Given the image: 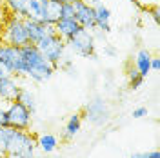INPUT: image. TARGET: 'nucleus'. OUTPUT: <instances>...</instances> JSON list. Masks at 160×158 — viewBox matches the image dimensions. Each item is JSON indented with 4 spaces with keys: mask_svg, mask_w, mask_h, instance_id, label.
Returning a JSON list of instances; mask_svg holds the SVG:
<instances>
[{
    "mask_svg": "<svg viewBox=\"0 0 160 158\" xmlns=\"http://www.w3.org/2000/svg\"><path fill=\"white\" fill-rule=\"evenodd\" d=\"M22 55V77L33 80L37 84H44L51 80V77L57 73V67L46 58L35 44H26L20 47Z\"/></svg>",
    "mask_w": 160,
    "mask_h": 158,
    "instance_id": "nucleus-1",
    "label": "nucleus"
},
{
    "mask_svg": "<svg viewBox=\"0 0 160 158\" xmlns=\"http://www.w3.org/2000/svg\"><path fill=\"white\" fill-rule=\"evenodd\" d=\"M6 158H35L37 156V136L31 131L8 129Z\"/></svg>",
    "mask_w": 160,
    "mask_h": 158,
    "instance_id": "nucleus-2",
    "label": "nucleus"
},
{
    "mask_svg": "<svg viewBox=\"0 0 160 158\" xmlns=\"http://www.w3.org/2000/svg\"><path fill=\"white\" fill-rule=\"evenodd\" d=\"M0 42L9 44V46H17V47H22V46L29 44L28 31H26V24H24V17L11 15L9 13L6 18L2 20Z\"/></svg>",
    "mask_w": 160,
    "mask_h": 158,
    "instance_id": "nucleus-3",
    "label": "nucleus"
},
{
    "mask_svg": "<svg viewBox=\"0 0 160 158\" xmlns=\"http://www.w3.org/2000/svg\"><path fill=\"white\" fill-rule=\"evenodd\" d=\"M24 18L42 24H55L60 18V2L57 0H28Z\"/></svg>",
    "mask_w": 160,
    "mask_h": 158,
    "instance_id": "nucleus-4",
    "label": "nucleus"
},
{
    "mask_svg": "<svg viewBox=\"0 0 160 158\" xmlns=\"http://www.w3.org/2000/svg\"><path fill=\"white\" fill-rule=\"evenodd\" d=\"M68 49H71L75 55L82 58H95L97 57V44H95V35L93 31L80 27L69 40H66Z\"/></svg>",
    "mask_w": 160,
    "mask_h": 158,
    "instance_id": "nucleus-5",
    "label": "nucleus"
},
{
    "mask_svg": "<svg viewBox=\"0 0 160 158\" xmlns=\"http://www.w3.org/2000/svg\"><path fill=\"white\" fill-rule=\"evenodd\" d=\"M35 46L38 47L40 53L49 60L51 64L57 67V71H58V64L66 58V51H68L66 40H62L57 33H53V35L44 37V38L40 40V42H37Z\"/></svg>",
    "mask_w": 160,
    "mask_h": 158,
    "instance_id": "nucleus-6",
    "label": "nucleus"
},
{
    "mask_svg": "<svg viewBox=\"0 0 160 158\" xmlns=\"http://www.w3.org/2000/svg\"><path fill=\"white\" fill-rule=\"evenodd\" d=\"M6 120H8V127L18 129V131H29L33 126V113L24 104L13 100L6 106Z\"/></svg>",
    "mask_w": 160,
    "mask_h": 158,
    "instance_id": "nucleus-7",
    "label": "nucleus"
},
{
    "mask_svg": "<svg viewBox=\"0 0 160 158\" xmlns=\"http://www.w3.org/2000/svg\"><path fill=\"white\" fill-rule=\"evenodd\" d=\"M0 64L4 66V69L9 75L15 77H22V55H20V47L17 46H9L0 42Z\"/></svg>",
    "mask_w": 160,
    "mask_h": 158,
    "instance_id": "nucleus-8",
    "label": "nucleus"
},
{
    "mask_svg": "<svg viewBox=\"0 0 160 158\" xmlns=\"http://www.w3.org/2000/svg\"><path fill=\"white\" fill-rule=\"evenodd\" d=\"M73 7H75L73 18L78 22L80 27H86V29H89V31L95 29V7L93 6H88L82 0L73 2Z\"/></svg>",
    "mask_w": 160,
    "mask_h": 158,
    "instance_id": "nucleus-9",
    "label": "nucleus"
},
{
    "mask_svg": "<svg viewBox=\"0 0 160 158\" xmlns=\"http://www.w3.org/2000/svg\"><path fill=\"white\" fill-rule=\"evenodd\" d=\"M24 24H26V31H28L29 44H37V42H40L44 37L55 33V26H53V24H42V22L29 20V18H24Z\"/></svg>",
    "mask_w": 160,
    "mask_h": 158,
    "instance_id": "nucleus-10",
    "label": "nucleus"
},
{
    "mask_svg": "<svg viewBox=\"0 0 160 158\" xmlns=\"http://www.w3.org/2000/svg\"><path fill=\"white\" fill-rule=\"evenodd\" d=\"M20 87L22 86L18 82V77H15V75L0 77V102L9 104L13 100H17V95H18Z\"/></svg>",
    "mask_w": 160,
    "mask_h": 158,
    "instance_id": "nucleus-11",
    "label": "nucleus"
},
{
    "mask_svg": "<svg viewBox=\"0 0 160 158\" xmlns=\"http://www.w3.org/2000/svg\"><path fill=\"white\" fill-rule=\"evenodd\" d=\"M53 26H55V33H57L62 40H69L71 37L80 29L78 22L75 18H64V17H60Z\"/></svg>",
    "mask_w": 160,
    "mask_h": 158,
    "instance_id": "nucleus-12",
    "label": "nucleus"
},
{
    "mask_svg": "<svg viewBox=\"0 0 160 158\" xmlns=\"http://www.w3.org/2000/svg\"><path fill=\"white\" fill-rule=\"evenodd\" d=\"M95 29L102 31V33L111 31V9L104 4L95 6Z\"/></svg>",
    "mask_w": 160,
    "mask_h": 158,
    "instance_id": "nucleus-13",
    "label": "nucleus"
},
{
    "mask_svg": "<svg viewBox=\"0 0 160 158\" xmlns=\"http://www.w3.org/2000/svg\"><path fill=\"white\" fill-rule=\"evenodd\" d=\"M86 118L91 120L93 124H100L108 118V113H106V104L102 100H97V102H89L86 106Z\"/></svg>",
    "mask_w": 160,
    "mask_h": 158,
    "instance_id": "nucleus-14",
    "label": "nucleus"
},
{
    "mask_svg": "<svg viewBox=\"0 0 160 158\" xmlns=\"http://www.w3.org/2000/svg\"><path fill=\"white\" fill-rule=\"evenodd\" d=\"M60 146V140L57 135H53V133H42L37 136V149H40L42 153H46V155H49L53 151H57Z\"/></svg>",
    "mask_w": 160,
    "mask_h": 158,
    "instance_id": "nucleus-15",
    "label": "nucleus"
},
{
    "mask_svg": "<svg viewBox=\"0 0 160 158\" xmlns=\"http://www.w3.org/2000/svg\"><path fill=\"white\" fill-rule=\"evenodd\" d=\"M80 129H82V115H80V113H73L69 118H68L66 126H64L62 138L64 140H73L80 133Z\"/></svg>",
    "mask_w": 160,
    "mask_h": 158,
    "instance_id": "nucleus-16",
    "label": "nucleus"
},
{
    "mask_svg": "<svg viewBox=\"0 0 160 158\" xmlns=\"http://www.w3.org/2000/svg\"><path fill=\"white\" fill-rule=\"evenodd\" d=\"M151 57H153V55H151L148 49H140L138 53L135 55V62H133V66L137 67V71H138L144 78L151 73Z\"/></svg>",
    "mask_w": 160,
    "mask_h": 158,
    "instance_id": "nucleus-17",
    "label": "nucleus"
},
{
    "mask_svg": "<svg viewBox=\"0 0 160 158\" xmlns=\"http://www.w3.org/2000/svg\"><path fill=\"white\" fill-rule=\"evenodd\" d=\"M17 102L24 104V106L35 115V111H37V96H35V93H33L31 89H28V87L22 86L20 91H18V95H17Z\"/></svg>",
    "mask_w": 160,
    "mask_h": 158,
    "instance_id": "nucleus-18",
    "label": "nucleus"
},
{
    "mask_svg": "<svg viewBox=\"0 0 160 158\" xmlns=\"http://www.w3.org/2000/svg\"><path fill=\"white\" fill-rule=\"evenodd\" d=\"M4 6H6V9L9 11L11 15L24 17V13H26V6H28V0H4Z\"/></svg>",
    "mask_w": 160,
    "mask_h": 158,
    "instance_id": "nucleus-19",
    "label": "nucleus"
},
{
    "mask_svg": "<svg viewBox=\"0 0 160 158\" xmlns=\"http://www.w3.org/2000/svg\"><path fill=\"white\" fill-rule=\"evenodd\" d=\"M126 75H128V84H129V89H140L142 86H144V80H146V78H144L138 71H137L135 66H133V67H128Z\"/></svg>",
    "mask_w": 160,
    "mask_h": 158,
    "instance_id": "nucleus-20",
    "label": "nucleus"
},
{
    "mask_svg": "<svg viewBox=\"0 0 160 158\" xmlns=\"http://www.w3.org/2000/svg\"><path fill=\"white\" fill-rule=\"evenodd\" d=\"M73 15H75L73 2H62V4H60V17H64V18H73Z\"/></svg>",
    "mask_w": 160,
    "mask_h": 158,
    "instance_id": "nucleus-21",
    "label": "nucleus"
},
{
    "mask_svg": "<svg viewBox=\"0 0 160 158\" xmlns=\"http://www.w3.org/2000/svg\"><path fill=\"white\" fill-rule=\"evenodd\" d=\"M129 158H160V155L157 149H153V151H146V153H133Z\"/></svg>",
    "mask_w": 160,
    "mask_h": 158,
    "instance_id": "nucleus-22",
    "label": "nucleus"
},
{
    "mask_svg": "<svg viewBox=\"0 0 160 158\" xmlns=\"http://www.w3.org/2000/svg\"><path fill=\"white\" fill-rule=\"evenodd\" d=\"M133 2L142 9H149L151 6H158V0H133Z\"/></svg>",
    "mask_w": 160,
    "mask_h": 158,
    "instance_id": "nucleus-23",
    "label": "nucleus"
},
{
    "mask_svg": "<svg viewBox=\"0 0 160 158\" xmlns=\"http://www.w3.org/2000/svg\"><path fill=\"white\" fill-rule=\"evenodd\" d=\"M8 129L0 126V151H6V144H8Z\"/></svg>",
    "mask_w": 160,
    "mask_h": 158,
    "instance_id": "nucleus-24",
    "label": "nucleus"
},
{
    "mask_svg": "<svg viewBox=\"0 0 160 158\" xmlns=\"http://www.w3.org/2000/svg\"><path fill=\"white\" fill-rule=\"evenodd\" d=\"M131 116L133 118H144V116H148V107H137V109H133V113H131Z\"/></svg>",
    "mask_w": 160,
    "mask_h": 158,
    "instance_id": "nucleus-25",
    "label": "nucleus"
},
{
    "mask_svg": "<svg viewBox=\"0 0 160 158\" xmlns=\"http://www.w3.org/2000/svg\"><path fill=\"white\" fill-rule=\"evenodd\" d=\"M0 126L2 127H8V120H6V107L0 106Z\"/></svg>",
    "mask_w": 160,
    "mask_h": 158,
    "instance_id": "nucleus-26",
    "label": "nucleus"
},
{
    "mask_svg": "<svg viewBox=\"0 0 160 158\" xmlns=\"http://www.w3.org/2000/svg\"><path fill=\"white\" fill-rule=\"evenodd\" d=\"M158 69H160L158 57H151V71H158Z\"/></svg>",
    "mask_w": 160,
    "mask_h": 158,
    "instance_id": "nucleus-27",
    "label": "nucleus"
},
{
    "mask_svg": "<svg viewBox=\"0 0 160 158\" xmlns=\"http://www.w3.org/2000/svg\"><path fill=\"white\" fill-rule=\"evenodd\" d=\"M82 2H86L88 6H93V7L98 6V4H104V0H82Z\"/></svg>",
    "mask_w": 160,
    "mask_h": 158,
    "instance_id": "nucleus-28",
    "label": "nucleus"
},
{
    "mask_svg": "<svg viewBox=\"0 0 160 158\" xmlns=\"http://www.w3.org/2000/svg\"><path fill=\"white\" fill-rule=\"evenodd\" d=\"M106 55H109V57H115V47L108 46V47H106Z\"/></svg>",
    "mask_w": 160,
    "mask_h": 158,
    "instance_id": "nucleus-29",
    "label": "nucleus"
},
{
    "mask_svg": "<svg viewBox=\"0 0 160 158\" xmlns=\"http://www.w3.org/2000/svg\"><path fill=\"white\" fill-rule=\"evenodd\" d=\"M6 75H9V73H8V71L4 69V66L0 64V77H6Z\"/></svg>",
    "mask_w": 160,
    "mask_h": 158,
    "instance_id": "nucleus-30",
    "label": "nucleus"
},
{
    "mask_svg": "<svg viewBox=\"0 0 160 158\" xmlns=\"http://www.w3.org/2000/svg\"><path fill=\"white\" fill-rule=\"evenodd\" d=\"M0 158H6V153L4 151H0Z\"/></svg>",
    "mask_w": 160,
    "mask_h": 158,
    "instance_id": "nucleus-31",
    "label": "nucleus"
}]
</instances>
